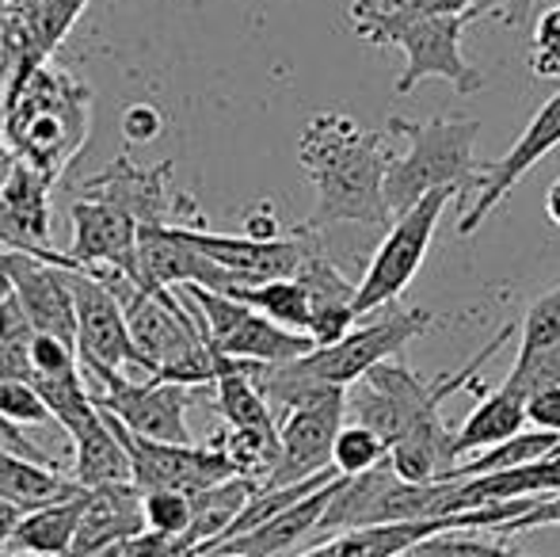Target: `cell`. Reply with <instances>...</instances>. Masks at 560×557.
Listing matches in <instances>:
<instances>
[{"mask_svg":"<svg viewBox=\"0 0 560 557\" xmlns=\"http://www.w3.org/2000/svg\"><path fill=\"white\" fill-rule=\"evenodd\" d=\"M389 130H366L351 115L320 112L305 123L298 138V161L313 179V214L305 230L320 233L328 225H393L389 202H385V176H389L393 149Z\"/></svg>","mask_w":560,"mask_h":557,"instance_id":"obj_1","label":"cell"},{"mask_svg":"<svg viewBox=\"0 0 560 557\" xmlns=\"http://www.w3.org/2000/svg\"><path fill=\"white\" fill-rule=\"evenodd\" d=\"M92 130V89L58 66H43L0 104L8 149L58 184Z\"/></svg>","mask_w":560,"mask_h":557,"instance_id":"obj_2","label":"cell"},{"mask_svg":"<svg viewBox=\"0 0 560 557\" xmlns=\"http://www.w3.org/2000/svg\"><path fill=\"white\" fill-rule=\"evenodd\" d=\"M469 23H477V12L462 15H400L389 12L382 0H354L351 27L362 43L397 46L405 54L393 92L408 96L428 77H443L457 89V96H477L485 89V73L462 54V35Z\"/></svg>","mask_w":560,"mask_h":557,"instance_id":"obj_3","label":"cell"},{"mask_svg":"<svg viewBox=\"0 0 560 557\" xmlns=\"http://www.w3.org/2000/svg\"><path fill=\"white\" fill-rule=\"evenodd\" d=\"M389 135L408 138V153H397L385 176V202L389 214H405L408 207L423 199V195L439 192V187H472L480 192V184L488 179L492 164L477 161V138L480 123L477 119H457V115H435V119H400L389 115L385 123Z\"/></svg>","mask_w":560,"mask_h":557,"instance_id":"obj_4","label":"cell"},{"mask_svg":"<svg viewBox=\"0 0 560 557\" xmlns=\"http://www.w3.org/2000/svg\"><path fill=\"white\" fill-rule=\"evenodd\" d=\"M518 333V325H503L462 371L443 374V379L428 382L412 371L408 363H397V359H385L377 363L366 379H359L351 390H347V409H351L354 423H366L374 428L385 443H397L405 439L412 428L428 420H439V409H443L446 397H454L457 390L472 386L477 382V371L488 363L492 356H500L503 344Z\"/></svg>","mask_w":560,"mask_h":557,"instance_id":"obj_5","label":"cell"},{"mask_svg":"<svg viewBox=\"0 0 560 557\" xmlns=\"http://www.w3.org/2000/svg\"><path fill=\"white\" fill-rule=\"evenodd\" d=\"M179 290L199 310L202 328H207V344L214 356L275 367V363H294V359L310 356L317 348L310 333H294V328L264 317L259 310H248V305L222 294V290L199 287V282H184Z\"/></svg>","mask_w":560,"mask_h":557,"instance_id":"obj_6","label":"cell"},{"mask_svg":"<svg viewBox=\"0 0 560 557\" xmlns=\"http://www.w3.org/2000/svg\"><path fill=\"white\" fill-rule=\"evenodd\" d=\"M457 187H439V192L423 195L416 207H408L405 214L393 218L389 233L377 245L374 260H370L366 276H362L359 290H354V313L366 317L374 310H385L389 302H397L408 287H412L420 264L428 260V248L435 241L439 218L450 202L457 199Z\"/></svg>","mask_w":560,"mask_h":557,"instance_id":"obj_7","label":"cell"},{"mask_svg":"<svg viewBox=\"0 0 560 557\" xmlns=\"http://www.w3.org/2000/svg\"><path fill=\"white\" fill-rule=\"evenodd\" d=\"M84 382H92V402L115 420H122L133 436L156 439V443H191L187 409L195 402V386L161 379H126V371L104 363H84Z\"/></svg>","mask_w":560,"mask_h":557,"instance_id":"obj_8","label":"cell"},{"mask_svg":"<svg viewBox=\"0 0 560 557\" xmlns=\"http://www.w3.org/2000/svg\"><path fill=\"white\" fill-rule=\"evenodd\" d=\"M435 310H393L385 317L359 325L343 336V340L328 344V348H313L310 356L294 359V371L313 382H328V386L351 390L359 379H366L377 363L397 359L408 344L420 333L435 325Z\"/></svg>","mask_w":560,"mask_h":557,"instance_id":"obj_9","label":"cell"},{"mask_svg":"<svg viewBox=\"0 0 560 557\" xmlns=\"http://www.w3.org/2000/svg\"><path fill=\"white\" fill-rule=\"evenodd\" d=\"M176 164L161 161L153 169H141L130 153H118L107 169L81 184V199H104L126 210L141 230L149 225H207V214L187 192L172 184Z\"/></svg>","mask_w":560,"mask_h":557,"instance_id":"obj_10","label":"cell"},{"mask_svg":"<svg viewBox=\"0 0 560 557\" xmlns=\"http://www.w3.org/2000/svg\"><path fill=\"white\" fill-rule=\"evenodd\" d=\"M107 423L115 428V436L122 439L126 454L133 462V485L141 492L172 489L184 497H199V492L214 489V485L236 477V466L229 462L218 446H195V443H156V439L133 436L122 420H115L112 413H104Z\"/></svg>","mask_w":560,"mask_h":557,"instance_id":"obj_11","label":"cell"},{"mask_svg":"<svg viewBox=\"0 0 560 557\" xmlns=\"http://www.w3.org/2000/svg\"><path fill=\"white\" fill-rule=\"evenodd\" d=\"M73 294H77V356L84 363H104V367H130V371H145V379H153V367L138 351L126 325L122 298L112 290V282H104L96 271H73Z\"/></svg>","mask_w":560,"mask_h":557,"instance_id":"obj_12","label":"cell"},{"mask_svg":"<svg viewBox=\"0 0 560 557\" xmlns=\"http://www.w3.org/2000/svg\"><path fill=\"white\" fill-rule=\"evenodd\" d=\"M50 192L54 179H46L20 156H12L0 169V248L43 256L61 268H77L73 256L58 253L50 241Z\"/></svg>","mask_w":560,"mask_h":557,"instance_id":"obj_13","label":"cell"},{"mask_svg":"<svg viewBox=\"0 0 560 557\" xmlns=\"http://www.w3.org/2000/svg\"><path fill=\"white\" fill-rule=\"evenodd\" d=\"M69 218H73V241L66 253L77 260V268L96 271V276H118L138 287L141 225L112 202L81 199V195L69 207Z\"/></svg>","mask_w":560,"mask_h":557,"instance_id":"obj_14","label":"cell"},{"mask_svg":"<svg viewBox=\"0 0 560 557\" xmlns=\"http://www.w3.org/2000/svg\"><path fill=\"white\" fill-rule=\"evenodd\" d=\"M179 241L202 253L210 264L233 271L241 282H267V279H290L305 260L310 248V230L298 225L290 237L279 241H256V237H233V233H214L207 225H172Z\"/></svg>","mask_w":560,"mask_h":557,"instance_id":"obj_15","label":"cell"},{"mask_svg":"<svg viewBox=\"0 0 560 557\" xmlns=\"http://www.w3.org/2000/svg\"><path fill=\"white\" fill-rule=\"evenodd\" d=\"M557 146H560V92L549 96L546 104L534 112V119L526 123V130L518 135L515 146H511L500 161H492L480 192L472 195L469 207H462V214H457V233H462V237H472V233L495 214V207L508 199L511 187H515L534 164L546 161Z\"/></svg>","mask_w":560,"mask_h":557,"instance_id":"obj_16","label":"cell"},{"mask_svg":"<svg viewBox=\"0 0 560 557\" xmlns=\"http://www.w3.org/2000/svg\"><path fill=\"white\" fill-rule=\"evenodd\" d=\"M15 256V298L27 310L31 325L46 336L73 344L77 348V294H73V271L54 260L31 253Z\"/></svg>","mask_w":560,"mask_h":557,"instance_id":"obj_17","label":"cell"},{"mask_svg":"<svg viewBox=\"0 0 560 557\" xmlns=\"http://www.w3.org/2000/svg\"><path fill=\"white\" fill-rule=\"evenodd\" d=\"M145 527V492L133 481L104 485V489H89L81 515V531H77L73 557H100L107 550H118L130 538H138Z\"/></svg>","mask_w":560,"mask_h":557,"instance_id":"obj_18","label":"cell"},{"mask_svg":"<svg viewBox=\"0 0 560 557\" xmlns=\"http://www.w3.org/2000/svg\"><path fill=\"white\" fill-rule=\"evenodd\" d=\"M294 279L302 282L305 294H310L313 344H317V348H328V344L343 340V336L354 328V321H359V313H354V290L359 287H351V282L339 276V268L325 256V248H320V241L313 230H310L305 260H302V268L294 271Z\"/></svg>","mask_w":560,"mask_h":557,"instance_id":"obj_19","label":"cell"},{"mask_svg":"<svg viewBox=\"0 0 560 557\" xmlns=\"http://www.w3.org/2000/svg\"><path fill=\"white\" fill-rule=\"evenodd\" d=\"M339 477L332 485H325V489L310 492L305 500H298L294 508L279 512L275 520L259 523V527L244 531V535L229 538V543H218L214 550H207V554H236V557H287V554H294L305 538L320 531V520H325L328 500H332Z\"/></svg>","mask_w":560,"mask_h":557,"instance_id":"obj_20","label":"cell"},{"mask_svg":"<svg viewBox=\"0 0 560 557\" xmlns=\"http://www.w3.org/2000/svg\"><path fill=\"white\" fill-rule=\"evenodd\" d=\"M560 492V454L541 462H526V466L495 469V474L465 477L457 481L454 508L457 512H472V508L488 504H508V500H541Z\"/></svg>","mask_w":560,"mask_h":557,"instance_id":"obj_21","label":"cell"},{"mask_svg":"<svg viewBox=\"0 0 560 557\" xmlns=\"http://www.w3.org/2000/svg\"><path fill=\"white\" fill-rule=\"evenodd\" d=\"M66 436L73 439V469H69V474H73L84 489H104V485L133 481L130 454H126L122 439L115 436V428L107 423L100 405L84 420H77Z\"/></svg>","mask_w":560,"mask_h":557,"instance_id":"obj_22","label":"cell"},{"mask_svg":"<svg viewBox=\"0 0 560 557\" xmlns=\"http://www.w3.org/2000/svg\"><path fill=\"white\" fill-rule=\"evenodd\" d=\"M84 485L77 477L61 474L54 466L27 459V454L12 451V446H0V497L8 504L23 508V512H35V508L58 504V500L81 497Z\"/></svg>","mask_w":560,"mask_h":557,"instance_id":"obj_23","label":"cell"},{"mask_svg":"<svg viewBox=\"0 0 560 557\" xmlns=\"http://www.w3.org/2000/svg\"><path fill=\"white\" fill-rule=\"evenodd\" d=\"M84 500H89V489L81 497L58 500V504L35 508L20 520L12 535V550L35 554V557H73V543L77 531H81V515H84Z\"/></svg>","mask_w":560,"mask_h":557,"instance_id":"obj_24","label":"cell"},{"mask_svg":"<svg viewBox=\"0 0 560 557\" xmlns=\"http://www.w3.org/2000/svg\"><path fill=\"white\" fill-rule=\"evenodd\" d=\"M523 428H526V397H518L515 390L500 386L492 397H485V402L465 417L462 428H454L457 459L488 451V446L518 436Z\"/></svg>","mask_w":560,"mask_h":557,"instance_id":"obj_25","label":"cell"},{"mask_svg":"<svg viewBox=\"0 0 560 557\" xmlns=\"http://www.w3.org/2000/svg\"><path fill=\"white\" fill-rule=\"evenodd\" d=\"M222 294L244 302L248 310H259L264 317L279 321V325L294 328V333H310V294L294 276L290 279H267V282H229L222 287Z\"/></svg>","mask_w":560,"mask_h":557,"instance_id":"obj_26","label":"cell"},{"mask_svg":"<svg viewBox=\"0 0 560 557\" xmlns=\"http://www.w3.org/2000/svg\"><path fill=\"white\" fill-rule=\"evenodd\" d=\"M385 459H389V443L374 428H366V423H343L339 428L332 446V466L343 477L366 474V469L382 466Z\"/></svg>","mask_w":560,"mask_h":557,"instance_id":"obj_27","label":"cell"},{"mask_svg":"<svg viewBox=\"0 0 560 557\" xmlns=\"http://www.w3.org/2000/svg\"><path fill=\"white\" fill-rule=\"evenodd\" d=\"M553 344H560V287L546 290V294L526 310L518 351L530 356V351H546V348H553Z\"/></svg>","mask_w":560,"mask_h":557,"instance_id":"obj_28","label":"cell"},{"mask_svg":"<svg viewBox=\"0 0 560 557\" xmlns=\"http://www.w3.org/2000/svg\"><path fill=\"white\" fill-rule=\"evenodd\" d=\"M408 554L412 557H530V554L515 550V546L488 543V538L465 535V531H443V535L428 538V543H420Z\"/></svg>","mask_w":560,"mask_h":557,"instance_id":"obj_29","label":"cell"},{"mask_svg":"<svg viewBox=\"0 0 560 557\" xmlns=\"http://www.w3.org/2000/svg\"><path fill=\"white\" fill-rule=\"evenodd\" d=\"M0 423H58L50 413V405L43 402L35 386L27 379L0 382Z\"/></svg>","mask_w":560,"mask_h":557,"instance_id":"obj_30","label":"cell"},{"mask_svg":"<svg viewBox=\"0 0 560 557\" xmlns=\"http://www.w3.org/2000/svg\"><path fill=\"white\" fill-rule=\"evenodd\" d=\"M195 520V500L184 497V492H172V489H156L145 492V527L149 531H161V535L179 538Z\"/></svg>","mask_w":560,"mask_h":557,"instance_id":"obj_31","label":"cell"},{"mask_svg":"<svg viewBox=\"0 0 560 557\" xmlns=\"http://www.w3.org/2000/svg\"><path fill=\"white\" fill-rule=\"evenodd\" d=\"M530 66L534 77H541V81L560 77V4H549L538 15V27H534V43H530Z\"/></svg>","mask_w":560,"mask_h":557,"instance_id":"obj_32","label":"cell"},{"mask_svg":"<svg viewBox=\"0 0 560 557\" xmlns=\"http://www.w3.org/2000/svg\"><path fill=\"white\" fill-rule=\"evenodd\" d=\"M69 371H81V356H77L73 344L38 333L31 340V379H38V374H69Z\"/></svg>","mask_w":560,"mask_h":557,"instance_id":"obj_33","label":"cell"},{"mask_svg":"<svg viewBox=\"0 0 560 557\" xmlns=\"http://www.w3.org/2000/svg\"><path fill=\"white\" fill-rule=\"evenodd\" d=\"M164 135V115L161 107L153 104H130L122 112V138L130 141V146H149V141H156Z\"/></svg>","mask_w":560,"mask_h":557,"instance_id":"obj_34","label":"cell"},{"mask_svg":"<svg viewBox=\"0 0 560 557\" xmlns=\"http://www.w3.org/2000/svg\"><path fill=\"white\" fill-rule=\"evenodd\" d=\"M382 4L400 15H462L480 0H382Z\"/></svg>","mask_w":560,"mask_h":557,"instance_id":"obj_35","label":"cell"},{"mask_svg":"<svg viewBox=\"0 0 560 557\" xmlns=\"http://www.w3.org/2000/svg\"><path fill=\"white\" fill-rule=\"evenodd\" d=\"M526 423L541 431H560V386H549L526 402Z\"/></svg>","mask_w":560,"mask_h":557,"instance_id":"obj_36","label":"cell"},{"mask_svg":"<svg viewBox=\"0 0 560 557\" xmlns=\"http://www.w3.org/2000/svg\"><path fill=\"white\" fill-rule=\"evenodd\" d=\"M12 379L31 382V348L0 336V382H12Z\"/></svg>","mask_w":560,"mask_h":557,"instance_id":"obj_37","label":"cell"},{"mask_svg":"<svg viewBox=\"0 0 560 557\" xmlns=\"http://www.w3.org/2000/svg\"><path fill=\"white\" fill-rule=\"evenodd\" d=\"M244 237H256V241H279V218H275L271 202H256V207L244 214Z\"/></svg>","mask_w":560,"mask_h":557,"instance_id":"obj_38","label":"cell"},{"mask_svg":"<svg viewBox=\"0 0 560 557\" xmlns=\"http://www.w3.org/2000/svg\"><path fill=\"white\" fill-rule=\"evenodd\" d=\"M23 515H27V512H23V508L8 504V500L0 497V546L12 543V535H15V527H20Z\"/></svg>","mask_w":560,"mask_h":557,"instance_id":"obj_39","label":"cell"},{"mask_svg":"<svg viewBox=\"0 0 560 557\" xmlns=\"http://www.w3.org/2000/svg\"><path fill=\"white\" fill-rule=\"evenodd\" d=\"M15 294V256L12 248H0V305Z\"/></svg>","mask_w":560,"mask_h":557,"instance_id":"obj_40","label":"cell"},{"mask_svg":"<svg viewBox=\"0 0 560 557\" xmlns=\"http://www.w3.org/2000/svg\"><path fill=\"white\" fill-rule=\"evenodd\" d=\"M546 214H549V222L560 230V176L549 184V192H546Z\"/></svg>","mask_w":560,"mask_h":557,"instance_id":"obj_41","label":"cell"},{"mask_svg":"<svg viewBox=\"0 0 560 557\" xmlns=\"http://www.w3.org/2000/svg\"><path fill=\"white\" fill-rule=\"evenodd\" d=\"M12 156H15V153H12V149H8V141H4V135H0V169H4V164H8V161H12Z\"/></svg>","mask_w":560,"mask_h":557,"instance_id":"obj_42","label":"cell"},{"mask_svg":"<svg viewBox=\"0 0 560 557\" xmlns=\"http://www.w3.org/2000/svg\"><path fill=\"white\" fill-rule=\"evenodd\" d=\"M100 557H126L122 550H107V554H100Z\"/></svg>","mask_w":560,"mask_h":557,"instance_id":"obj_43","label":"cell"},{"mask_svg":"<svg viewBox=\"0 0 560 557\" xmlns=\"http://www.w3.org/2000/svg\"><path fill=\"white\" fill-rule=\"evenodd\" d=\"M195 557H236V554H195Z\"/></svg>","mask_w":560,"mask_h":557,"instance_id":"obj_44","label":"cell"}]
</instances>
